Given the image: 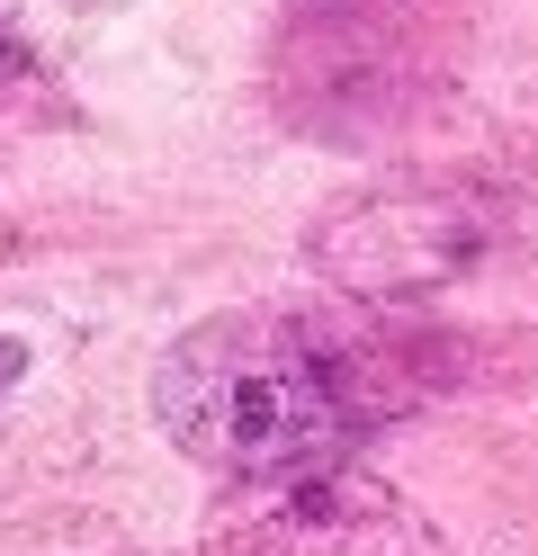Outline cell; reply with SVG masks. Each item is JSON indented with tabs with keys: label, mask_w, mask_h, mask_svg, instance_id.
Returning a JSON list of instances; mask_svg holds the SVG:
<instances>
[{
	"label": "cell",
	"mask_w": 538,
	"mask_h": 556,
	"mask_svg": "<svg viewBox=\"0 0 538 556\" xmlns=\"http://www.w3.org/2000/svg\"><path fill=\"white\" fill-rule=\"evenodd\" d=\"M458 377L466 341L404 305H225L153 359V422L207 476L278 484L341 467Z\"/></svg>",
	"instance_id": "obj_1"
},
{
	"label": "cell",
	"mask_w": 538,
	"mask_h": 556,
	"mask_svg": "<svg viewBox=\"0 0 538 556\" xmlns=\"http://www.w3.org/2000/svg\"><path fill=\"white\" fill-rule=\"evenodd\" d=\"M529 225V198L502 170H395L368 198H341L333 216L305 233V261L359 305H404L422 288L476 278L502 261Z\"/></svg>",
	"instance_id": "obj_2"
},
{
	"label": "cell",
	"mask_w": 538,
	"mask_h": 556,
	"mask_svg": "<svg viewBox=\"0 0 538 556\" xmlns=\"http://www.w3.org/2000/svg\"><path fill=\"white\" fill-rule=\"evenodd\" d=\"M18 377H27V341H18V332H0V395H10Z\"/></svg>",
	"instance_id": "obj_3"
},
{
	"label": "cell",
	"mask_w": 538,
	"mask_h": 556,
	"mask_svg": "<svg viewBox=\"0 0 538 556\" xmlns=\"http://www.w3.org/2000/svg\"><path fill=\"white\" fill-rule=\"evenodd\" d=\"M18 73H27V46H18V27L0 18V81H18Z\"/></svg>",
	"instance_id": "obj_4"
}]
</instances>
